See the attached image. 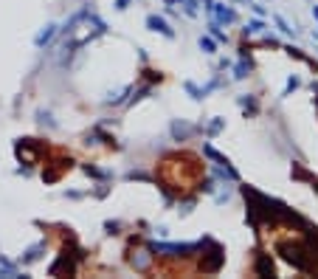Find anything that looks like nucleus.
Listing matches in <instances>:
<instances>
[{
    "mask_svg": "<svg viewBox=\"0 0 318 279\" xmlns=\"http://www.w3.org/2000/svg\"><path fill=\"white\" fill-rule=\"evenodd\" d=\"M40 251H43V245H34V248H29V254L23 257V262H34V259H40Z\"/></svg>",
    "mask_w": 318,
    "mask_h": 279,
    "instance_id": "7",
    "label": "nucleus"
},
{
    "mask_svg": "<svg viewBox=\"0 0 318 279\" xmlns=\"http://www.w3.org/2000/svg\"><path fill=\"white\" fill-rule=\"evenodd\" d=\"M127 3H130V0H116V9H119V12H124V9H127Z\"/></svg>",
    "mask_w": 318,
    "mask_h": 279,
    "instance_id": "12",
    "label": "nucleus"
},
{
    "mask_svg": "<svg viewBox=\"0 0 318 279\" xmlns=\"http://www.w3.org/2000/svg\"><path fill=\"white\" fill-rule=\"evenodd\" d=\"M172 133H175V138H186L191 133V127H186V124H172Z\"/></svg>",
    "mask_w": 318,
    "mask_h": 279,
    "instance_id": "5",
    "label": "nucleus"
},
{
    "mask_svg": "<svg viewBox=\"0 0 318 279\" xmlns=\"http://www.w3.org/2000/svg\"><path fill=\"white\" fill-rule=\"evenodd\" d=\"M211 15H217V20H223V23H234V20H237V15H234L231 9H226L223 3H214Z\"/></svg>",
    "mask_w": 318,
    "mask_h": 279,
    "instance_id": "3",
    "label": "nucleus"
},
{
    "mask_svg": "<svg viewBox=\"0 0 318 279\" xmlns=\"http://www.w3.org/2000/svg\"><path fill=\"white\" fill-rule=\"evenodd\" d=\"M54 34H57V26H45V31H43V34H37V40H34V43H37V48L48 45L51 40H54Z\"/></svg>",
    "mask_w": 318,
    "mask_h": 279,
    "instance_id": "4",
    "label": "nucleus"
},
{
    "mask_svg": "<svg viewBox=\"0 0 318 279\" xmlns=\"http://www.w3.org/2000/svg\"><path fill=\"white\" fill-rule=\"evenodd\" d=\"M200 48H203L205 54H214V48H217V43H214V40H208V37H200Z\"/></svg>",
    "mask_w": 318,
    "mask_h": 279,
    "instance_id": "6",
    "label": "nucleus"
},
{
    "mask_svg": "<svg viewBox=\"0 0 318 279\" xmlns=\"http://www.w3.org/2000/svg\"><path fill=\"white\" fill-rule=\"evenodd\" d=\"M0 273H9V276H15V273H17V268H15L12 262H6V259L0 257Z\"/></svg>",
    "mask_w": 318,
    "mask_h": 279,
    "instance_id": "8",
    "label": "nucleus"
},
{
    "mask_svg": "<svg viewBox=\"0 0 318 279\" xmlns=\"http://www.w3.org/2000/svg\"><path fill=\"white\" fill-rule=\"evenodd\" d=\"M197 248V245L194 243H186V245H172V243H152L149 245V251H155V254H172V257H175V254H180V257H183V254H191V251Z\"/></svg>",
    "mask_w": 318,
    "mask_h": 279,
    "instance_id": "1",
    "label": "nucleus"
},
{
    "mask_svg": "<svg viewBox=\"0 0 318 279\" xmlns=\"http://www.w3.org/2000/svg\"><path fill=\"white\" fill-rule=\"evenodd\" d=\"M208 29H211V34H214V37H217L220 43H226V40H228V37H226V34H223V29H220L217 23H211V26H208Z\"/></svg>",
    "mask_w": 318,
    "mask_h": 279,
    "instance_id": "9",
    "label": "nucleus"
},
{
    "mask_svg": "<svg viewBox=\"0 0 318 279\" xmlns=\"http://www.w3.org/2000/svg\"><path fill=\"white\" fill-rule=\"evenodd\" d=\"M248 71H251V65H248V62H240V65H237V73H234V76H237V79H242Z\"/></svg>",
    "mask_w": 318,
    "mask_h": 279,
    "instance_id": "10",
    "label": "nucleus"
},
{
    "mask_svg": "<svg viewBox=\"0 0 318 279\" xmlns=\"http://www.w3.org/2000/svg\"><path fill=\"white\" fill-rule=\"evenodd\" d=\"M147 26H149V29H152V31H158V34L169 37V40H172V37H175V31L169 29V23L163 20V17H158V15H149V17H147Z\"/></svg>",
    "mask_w": 318,
    "mask_h": 279,
    "instance_id": "2",
    "label": "nucleus"
},
{
    "mask_svg": "<svg viewBox=\"0 0 318 279\" xmlns=\"http://www.w3.org/2000/svg\"><path fill=\"white\" fill-rule=\"evenodd\" d=\"M256 31H262V23L254 20V23H248L245 26V34H256Z\"/></svg>",
    "mask_w": 318,
    "mask_h": 279,
    "instance_id": "11",
    "label": "nucleus"
}]
</instances>
